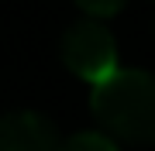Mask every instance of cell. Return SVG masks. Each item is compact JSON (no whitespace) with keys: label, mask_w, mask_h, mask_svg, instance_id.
Returning a JSON list of instances; mask_svg holds the SVG:
<instances>
[{"label":"cell","mask_w":155,"mask_h":151,"mask_svg":"<svg viewBox=\"0 0 155 151\" xmlns=\"http://www.w3.org/2000/svg\"><path fill=\"white\" fill-rule=\"evenodd\" d=\"M90 110L104 134L124 144H155V72L117 69L93 86Z\"/></svg>","instance_id":"6da1fadb"},{"label":"cell","mask_w":155,"mask_h":151,"mask_svg":"<svg viewBox=\"0 0 155 151\" xmlns=\"http://www.w3.org/2000/svg\"><path fill=\"white\" fill-rule=\"evenodd\" d=\"M62 65L83 83H104L110 72H117V41L104 28V21L83 17V21L69 24L62 34Z\"/></svg>","instance_id":"7a4b0ae2"},{"label":"cell","mask_w":155,"mask_h":151,"mask_svg":"<svg viewBox=\"0 0 155 151\" xmlns=\"http://www.w3.org/2000/svg\"><path fill=\"white\" fill-rule=\"evenodd\" d=\"M62 134L38 110H11L0 117V151H59Z\"/></svg>","instance_id":"3957f363"},{"label":"cell","mask_w":155,"mask_h":151,"mask_svg":"<svg viewBox=\"0 0 155 151\" xmlns=\"http://www.w3.org/2000/svg\"><path fill=\"white\" fill-rule=\"evenodd\" d=\"M59 151H121V148H117L104 131H79V134L62 141Z\"/></svg>","instance_id":"277c9868"},{"label":"cell","mask_w":155,"mask_h":151,"mask_svg":"<svg viewBox=\"0 0 155 151\" xmlns=\"http://www.w3.org/2000/svg\"><path fill=\"white\" fill-rule=\"evenodd\" d=\"M76 7H83L93 21H100V17H114L124 7V0H76Z\"/></svg>","instance_id":"5b68a950"}]
</instances>
